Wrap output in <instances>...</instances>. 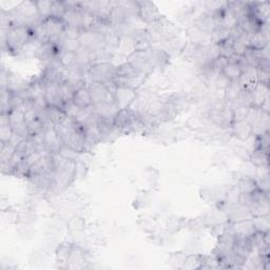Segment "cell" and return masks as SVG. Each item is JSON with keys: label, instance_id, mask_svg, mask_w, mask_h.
<instances>
[{"label": "cell", "instance_id": "1", "mask_svg": "<svg viewBox=\"0 0 270 270\" xmlns=\"http://www.w3.org/2000/svg\"><path fill=\"white\" fill-rule=\"evenodd\" d=\"M33 39L30 27L15 26L2 31V49L6 48L11 53L21 51L28 42Z\"/></svg>", "mask_w": 270, "mask_h": 270}, {"label": "cell", "instance_id": "2", "mask_svg": "<svg viewBox=\"0 0 270 270\" xmlns=\"http://www.w3.org/2000/svg\"><path fill=\"white\" fill-rule=\"evenodd\" d=\"M115 67L111 62H98L93 64L88 74L90 75L91 82L106 84L113 79Z\"/></svg>", "mask_w": 270, "mask_h": 270}, {"label": "cell", "instance_id": "3", "mask_svg": "<svg viewBox=\"0 0 270 270\" xmlns=\"http://www.w3.org/2000/svg\"><path fill=\"white\" fill-rule=\"evenodd\" d=\"M9 123L13 130V133L20 136L24 140L29 138L28 126L25 119L24 109H14L9 113Z\"/></svg>", "mask_w": 270, "mask_h": 270}, {"label": "cell", "instance_id": "4", "mask_svg": "<svg viewBox=\"0 0 270 270\" xmlns=\"http://www.w3.org/2000/svg\"><path fill=\"white\" fill-rule=\"evenodd\" d=\"M87 88L89 89L93 105L112 103V101H114L113 95L109 92L104 84L91 82L89 86H87Z\"/></svg>", "mask_w": 270, "mask_h": 270}, {"label": "cell", "instance_id": "5", "mask_svg": "<svg viewBox=\"0 0 270 270\" xmlns=\"http://www.w3.org/2000/svg\"><path fill=\"white\" fill-rule=\"evenodd\" d=\"M137 97L136 90L130 89V88L118 87L114 93V101L120 109L131 108Z\"/></svg>", "mask_w": 270, "mask_h": 270}, {"label": "cell", "instance_id": "6", "mask_svg": "<svg viewBox=\"0 0 270 270\" xmlns=\"http://www.w3.org/2000/svg\"><path fill=\"white\" fill-rule=\"evenodd\" d=\"M138 3V17L146 24L152 25L162 17L156 8V5L149 1H137Z\"/></svg>", "mask_w": 270, "mask_h": 270}, {"label": "cell", "instance_id": "7", "mask_svg": "<svg viewBox=\"0 0 270 270\" xmlns=\"http://www.w3.org/2000/svg\"><path fill=\"white\" fill-rule=\"evenodd\" d=\"M136 114L131 108L120 109L114 118V127L118 128L121 133H128L131 123L135 120Z\"/></svg>", "mask_w": 270, "mask_h": 270}, {"label": "cell", "instance_id": "8", "mask_svg": "<svg viewBox=\"0 0 270 270\" xmlns=\"http://www.w3.org/2000/svg\"><path fill=\"white\" fill-rule=\"evenodd\" d=\"M63 145L61 137L58 134L55 127L45 130V147L50 154L60 152Z\"/></svg>", "mask_w": 270, "mask_h": 270}, {"label": "cell", "instance_id": "9", "mask_svg": "<svg viewBox=\"0 0 270 270\" xmlns=\"http://www.w3.org/2000/svg\"><path fill=\"white\" fill-rule=\"evenodd\" d=\"M193 27L196 30L201 31L204 34L211 35L212 32L215 30V25H214V19L211 14L208 13H203L200 16L194 19Z\"/></svg>", "mask_w": 270, "mask_h": 270}, {"label": "cell", "instance_id": "10", "mask_svg": "<svg viewBox=\"0 0 270 270\" xmlns=\"http://www.w3.org/2000/svg\"><path fill=\"white\" fill-rule=\"evenodd\" d=\"M169 61V54L160 49H151L148 51V62L151 68H164Z\"/></svg>", "mask_w": 270, "mask_h": 270}, {"label": "cell", "instance_id": "11", "mask_svg": "<svg viewBox=\"0 0 270 270\" xmlns=\"http://www.w3.org/2000/svg\"><path fill=\"white\" fill-rule=\"evenodd\" d=\"M232 134L240 141H247L253 135V129L251 125L247 120L235 121L231 126Z\"/></svg>", "mask_w": 270, "mask_h": 270}, {"label": "cell", "instance_id": "12", "mask_svg": "<svg viewBox=\"0 0 270 270\" xmlns=\"http://www.w3.org/2000/svg\"><path fill=\"white\" fill-rule=\"evenodd\" d=\"M269 98V86L258 83L251 91L252 106L261 108L262 105Z\"/></svg>", "mask_w": 270, "mask_h": 270}, {"label": "cell", "instance_id": "13", "mask_svg": "<svg viewBox=\"0 0 270 270\" xmlns=\"http://www.w3.org/2000/svg\"><path fill=\"white\" fill-rule=\"evenodd\" d=\"M144 74L138 71L133 64H131L129 61L122 62L118 67H115V73L114 77H120V78H134V77H141Z\"/></svg>", "mask_w": 270, "mask_h": 270}, {"label": "cell", "instance_id": "14", "mask_svg": "<svg viewBox=\"0 0 270 270\" xmlns=\"http://www.w3.org/2000/svg\"><path fill=\"white\" fill-rule=\"evenodd\" d=\"M178 113L179 111L174 107V105L169 103V101H166V103L160 104L157 108L156 118L159 121H170L177 118Z\"/></svg>", "mask_w": 270, "mask_h": 270}, {"label": "cell", "instance_id": "15", "mask_svg": "<svg viewBox=\"0 0 270 270\" xmlns=\"http://www.w3.org/2000/svg\"><path fill=\"white\" fill-rule=\"evenodd\" d=\"M73 103L79 109H88L93 106L89 89L87 87H84L75 91L74 96H73Z\"/></svg>", "mask_w": 270, "mask_h": 270}, {"label": "cell", "instance_id": "16", "mask_svg": "<svg viewBox=\"0 0 270 270\" xmlns=\"http://www.w3.org/2000/svg\"><path fill=\"white\" fill-rule=\"evenodd\" d=\"M73 244L71 243H62L57 247L56 249V261L58 264H60V268H68V262L73 249Z\"/></svg>", "mask_w": 270, "mask_h": 270}, {"label": "cell", "instance_id": "17", "mask_svg": "<svg viewBox=\"0 0 270 270\" xmlns=\"http://www.w3.org/2000/svg\"><path fill=\"white\" fill-rule=\"evenodd\" d=\"M243 91V88L240 87L239 82H231L229 87L225 90V101L228 106L235 105L237 106L238 100L240 96V93Z\"/></svg>", "mask_w": 270, "mask_h": 270}, {"label": "cell", "instance_id": "18", "mask_svg": "<svg viewBox=\"0 0 270 270\" xmlns=\"http://www.w3.org/2000/svg\"><path fill=\"white\" fill-rule=\"evenodd\" d=\"M62 20L67 27L82 29V8L79 9H69L65 12Z\"/></svg>", "mask_w": 270, "mask_h": 270}, {"label": "cell", "instance_id": "19", "mask_svg": "<svg viewBox=\"0 0 270 270\" xmlns=\"http://www.w3.org/2000/svg\"><path fill=\"white\" fill-rule=\"evenodd\" d=\"M238 190L240 194H251L253 193L257 189H259L258 181L252 178L249 177H244L240 179L237 185Z\"/></svg>", "mask_w": 270, "mask_h": 270}, {"label": "cell", "instance_id": "20", "mask_svg": "<svg viewBox=\"0 0 270 270\" xmlns=\"http://www.w3.org/2000/svg\"><path fill=\"white\" fill-rule=\"evenodd\" d=\"M86 261V253L82 247L73 246V249L70 255V259L68 262V268H76L80 267L83 263Z\"/></svg>", "mask_w": 270, "mask_h": 270}, {"label": "cell", "instance_id": "21", "mask_svg": "<svg viewBox=\"0 0 270 270\" xmlns=\"http://www.w3.org/2000/svg\"><path fill=\"white\" fill-rule=\"evenodd\" d=\"M250 162L257 167L265 168L267 169L268 167V152L263 151L261 149H253L251 153H249Z\"/></svg>", "mask_w": 270, "mask_h": 270}, {"label": "cell", "instance_id": "22", "mask_svg": "<svg viewBox=\"0 0 270 270\" xmlns=\"http://www.w3.org/2000/svg\"><path fill=\"white\" fill-rule=\"evenodd\" d=\"M267 46H269V36L263 33L261 30L251 35L250 41H249V48L255 49V50H261V49L266 48Z\"/></svg>", "mask_w": 270, "mask_h": 270}, {"label": "cell", "instance_id": "23", "mask_svg": "<svg viewBox=\"0 0 270 270\" xmlns=\"http://www.w3.org/2000/svg\"><path fill=\"white\" fill-rule=\"evenodd\" d=\"M47 111V114L49 116V119L51 120V121H52L55 126L57 125H60V123H62L65 119L68 118V115L65 114V112L62 110V109L60 108H57V107H48L46 109Z\"/></svg>", "mask_w": 270, "mask_h": 270}, {"label": "cell", "instance_id": "24", "mask_svg": "<svg viewBox=\"0 0 270 270\" xmlns=\"http://www.w3.org/2000/svg\"><path fill=\"white\" fill-rule=\"evenodd\" d=\"M222 73L226 77L229 78L231 82H238L240 74H242V67L239 63L228 62Z\"/></svg>", "mask_w": 270, "mask_h": 270}, {"label": "cell", "instance_id": "25", "mask_svg": "<svg viewBox=\"0 0 270 270\" xmlns=\"http://www.w3.org/2000/svg\"><path fill=\"white\" fill-rule=\"evenodd\" d=\"M58 60H60L64 70H68L76 64V53L69 52V51H61L60 56H58Z\"/></svg>", "mask_w": 270, "mask_h": 270}, {"label": "cell", "instance_id": "26", "mask_svg": "<svg viewBox=\"0 0 270 270\" xmlns=\"http://www.w3.org/2000/svg\"><path fill=\"white\" fill-rule=\"evenodd\" d=\"M252 225L255 231L260 232H267L270 229V222H269V214L261 215V216H253L251 218Z\"/></svg>", "mask_w": 270, "mask_h": 270}, {"label": "cell", "instance_id": "27", "mask_svg": "<svg viewBox=\"0 0 270 270\" xmlns=\"http://www.w3.org/2000/svg\"><path fill=\"white\" fill-rule=\"evenodd\" d=\"M105 43H106V49L111 48V49H116L119 48L121 41V36L114 31L111 28L105 35Z\"/></svg>", "mask_w": 270, "mask_h": 270}, {"label": "cell", "instance_id": "28", "mask_svg": "<svg viewBox=\"0 0 270 270\" xmlns=\"http://www.w3.org/2000/svg\"><path fill=\"white\" fill-rule=\"evenodd\" d=\"M218 268H222V262L217 255H215L214 253L208 255V257L203 255L201 269H218Z\"/></svg>", "mask_w": 270, "mask_h": 270}, {"label": "cell", "instance_id": "29", "mask_svg": "<svg viewBox=\"0 0 270 270\" xmlns=\"http://www.w3.org/2000/svg\"><path fill=\"white\" fill-rule=\"evenodd\" d=\"M202 262H203V255L201 254L186 255L181 269H201Z\"/></svg>", "mask_w": 270, "mask_h": 270}, {"label": "cell", "instance_id": "30", "mask_svg": "<svg viewBox=\"0 0 270 270\" xmlns=\"http://www.w3.org/2000/svg\"><path fill=\"white\" fill-rule=\"evenodd\" d=\"M35 3L41 21L48 19L51 16L52 1H51V0H39V1H35Z\"/></svg>", "mask_w": 270, "mask_h": 270}, {"label": "cell", "instance_id": "31", "mask_svg": "<svg viewBox=\"0 0 270 270\" xmlns=\"http://www.w3.org/2000/svg\"><path fill=\"white\" fill-rule=\"evenodd\" d=\"M28 132H29V137L30 136H35L39 134L42 131H45V127H43V123L39 120V118L35 119L34 120L28 122Z\"/></svg>", "mask_w": 270, "mask_h": 270}, {"label": "cell", "instance_id": "32", "mask_svg": "<svg viewBox=\"0 0 270 270\" xmlns=\"http://www.w3.org/2000/svg\"><path fill=\"white\" fill-rule=\"evenodd\" d=\"M65 12H67V8H65L63 1H52V8H51L50 17L62 19Z\"/></svg>", "mask_w": 270, "mask_h": 270}, {"label": "cell", "instance_id": "33", "mask_svg": "<svg viewBox=\"0 0 270 270\" xmlns=\"http://www.w3.org/2000/svg\"><path fill=\"white\" fill-rule=\"evenodd\" d=\"M248 111L249 108L245 106H237L232 108V116H233V122L235 121H242L246 120Z\"/></svg>", "mask_w": 270, "mask_h": 270}, {"label": "cell", "instance_id": "34", "mask_svg": "<svg viewBox=\"0 0 270 270\" xmlns=\"http://www.w3.org/2000/svg\"><path fill=\"white\" fill-rule=\"evenodd\" d=\"M228 64V58H226L222 55L217 56L214 60L210 61V67L215 73H222L226 65Z\"/></svg>", "mask_w": 270, "mask_h": 270}, {"label": "cell", "instance_id": "35", "mask_svg": "<svg viewBox=\"0 0 270 270\" xmlns=\"http://www.w3.org/2000/svg\"><path fill=\"white\" fill-rule=\"evenodd\" d=\"M80 42L78 39H68L63 38L61 42V51H69V52H74L76 53L77 51L80 49Z\"/></svg>", "mask_w": 270, "mask_h": 270}, {"label": "cell", "instance_id": "36", "mask_svg": "<svg viewBox=\"0 0 270 270\" xmlns=\"http://www.w3.org/2000/svg\"><path fill=\"white\" fill-rule=\"evenodd\" d=\"M212 84L217 88V89L220 90H226L229 87V85L231 84V80L229 78L226 77L223 73H220V74H217L215 76V78L213 79Z\"/></svg>", "mask_w": 270, "mask_h": 270}, {"label": "cell", "instance_id": "37", "mask_svg": "<svg viewBox=\"0 0 270 270\" xmlns=\"http://www.w3.org/2000/svg\"><path fill=\"white\" fill-rule=\"evenodd\" d=\"M82 33H83V30L79 28L65 27L63 36H64V38H68V39H79Z\"/></svg>", "mask_w": 270, "mask_h": 270}]
</instances>
